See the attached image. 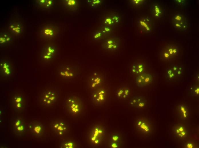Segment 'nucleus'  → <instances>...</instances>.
<instances>
[{
	"label": "nucleus",
	"instance_id": "31",
	"mask_svg": "<svg viewBox=\"0 0 199 148\" xmlns=\"http://www.w3.org/2000/svg\"><path fill=\"white\" fill-rule=\"evenodd\" d=\"M75 147V143L71 141H68L64 142L62 147L73 148Z\"/></svg>",
	"mask_w": 199,
	"mask_h": 148
},
{
	"label": "nucleus",
	"instance_id": "29",
	"mask_svg": "<svg viewBox=\"0 0 199 148\" xmlns=\"http://www.w3.org/2000/svg\"><path fill=\"white\" fill-rule=\"evenodd\" d=\"M1 70L6 75H10L11 73V69L10 65L6 62L1 63L0 64Z\"/></svg>",
	"mask_w": 199,
	"mask_h": 148
},
{
	"label": "nucleus",
	"instance_id": "18",
	"mask_svg": "<svg viewBox=\"0 0 199 148\" xmlns=\"http://www.w3.org/2000/svg\"><path fill=\"white\" fill-rule=\"evenodd\" d=\"M109 142L111 147H119L120 145V137L119 134L116 133H112L110 137Z\"/></svg>",
	"mask_w": 199,
	"mask_h": 148
},
{
	"label": "nucleus",
	"instance_id": "2",
	"mask_svg": "<svg viewBox=\"0 0 199 148\" xmlns=\"http://www.w3.org/2000/svg\"><path fill=\"white\" fill-rule=\"evenodd\" d=\"M67 105L68 110L73 115L79 114L82 108V105L80 100L76 96L69 97L67 101Z\"/></svg>",
	"mask_w": 199,
	"mask_h": 148
},
{
	"label": "nucleus",
	"instance_id": "27",
	"mask_svg": "<svg viewBox=\"0 0 199 148\" xmlns=\"http://www.w3.org/2000/svg\"><path fill=\"white\" fill-rule=\"evenodd\" d=\"M64 5L67 8L71 10H75L78 7V2L77 0H67L63 1Z\"/></svg>",
	"mask_w": 199,
	"mask_h": 148
},
{
	"label": "nucleus",
	"instance_id": "25",
	"mask_svg": "<svg viewBox=\"0 0 199 148\" xmlns=\"http://www.w3.org/2000/svg\"><path fill=\"white\" fill-rule=\"evenodd\" d=\"M153 16L157 18L162 17L163 14L162 10L160 7L157 3L153 4L152 6Z\"/></svg>",
	"mask_w": 199,
	"mask_h": 148
},
{
	"label": "nucleus",
	"instance_id": "26",
	"mask_svg": "<svg viewBox=\"0 0 199 148\" xmlns=\"http://www.w3.org/2000/svg\"><path fill=\"white\" fill-rule=\"evenodd\" d=\"M178 109L182 118L184 120L187 119L189 116V112L186 106L183 104H179Z\"/></svg>",
	"mask_w": 199,
	"mask_h": 148
},
{
	"label": "nucleus",
	"instance_id": "33",
	"mask_svg": "<svg viewBox=\"0 0 199 148\" xmlns=\"http://www.w3.org/2000/svg\"><path fill=\"white\" fill-rule=\"evenodd\" d=\"M132 1V4L136 5H139L144 4L146 1L144 0H133Z\"/></svg>",
	"mask_w": 199,
	"mask_h": 148
},
{
	"label": "nucleus",
	"instance_id": "4",
	"mask_svg": "<svg viewBox=\"0 0 199 148\" xmlns=\"http://www.w3.org/2000/svg\"><path fill=\"white\" fill-rule=\"evenodd\" d=\"M106 91L102 87L96 89L91 95L93 102L97 105L104 104L106 102Z\"/></svg>",
	"mask_w": 199,
	"mask_h": 148
},
{
	"label": "nucleus",
	"instance_id": "1",
	"mask_svg": "<svg viewBox=\"0 0 199 148\" xmlns=\"http://www.w3.org/2000/svg\"><path fill=\"white\" fill-rule=\"evenodd\" d=\"M105 135L103 129L96 126L91 129L88 135L89 140L93 146H97L100 144Z\"/></svg>",
	"mask_w": 199,
	"mask_h": 148
},
{
	"label": "nucleus",
	"instance_id": "20",
	"mask_svg": "<svg viewBox=\"0 0 199 148\" xmlns=\"http://www.w3.org/2000/svg\"><path fill=\"white\" fill-rule=\"evenodd\" d=\"M9 29L15 35H20L23 31L22 26L21 24L18 22H13L11 23Z\"/></svg>",
	"mask_w": 199,
	"mask_h": 148
},
{
	"label": "nucleus",
	"instance_id": "39",
	"mask_svg": "<svg viewBox=\"0 0 199 148\" xmlns=\"http://www.w3.org/2000/svg\"><path fill=\"white\" fill-rule=\"evenodd\" d=\"M173 71H174L172 69H169L167 71L168 75H169V74H171Z\"/></svg>",
	"mask_w": 199,
	"mask_h": 148
},
{
	"label": "nucleus",
	"instance_id": "36",
	"mask_svg": "<svg viewBox=\"0 0 199 148\" xmlns=\"http://www.w3.org/2000/svg\"><path fill=\"white\" fill-rule=\"evenodd\" d=\"M183 69V68L182 67H178V70L175 72V74L177 75H181L182 74Z\"/></svg>",
	"mask_w": 199,
	"mask_h": 148
},
{
	"label": "nucleus",
	"instance_id": "11",
	"mask_svg": "<svg viewBox=\"0 0 199 148\" xmlns=\"http://www.w3.org/2000/svg\"><path fill=\"white\" fill-rule=\"evenodd\" d=\"M103 81V79L98 73L92 74L89 77L90 86L92 89H96L100 87Z\"/></svg>",
	"mask_w": 199,
	"mask_h": 148
},
{
	"label": "nucleus",
	"instance_id": "16",
	"mask_svg": "<svg viewBox=\"0 0 199 148\" xmlns=\"http://www.w3.org/2000/svg\"><path fill=\"white\" fill-rule=\"evenodd\" d=\"M13 130L16 133L21 134L25 131V124L20 118H17L13 122Z\"/></svg>",
	"mask_w": 199,
	"mask_h": 148
},
{
	"label": "nucleus",
	"instance_id": "32",
	"mask_svg": "<svg viewBox=\"0 0 199 148\" xmlns=\"http://www.w3.org/2000/svg\"><path fill=\"white\" fill-rule=\"evenodd\" d=\"M87 2L93 8L99 5L101 3V1L100 0H88Z\"/></svg>",
	"mask_w": 199,
	"mask_h": 148
},
{
	"label": "nucleus",
	"instance_id": "21",
	"mask_svg": "<svg viewBox=\"0 0 199 148\" xmlns=\"http://www.w3.org/2000/svg\"><path fill=\"white\" fill-rule=\"evenodd\" d=\"M41 32L42 36L46 38H52L54 37L55 33L54 28L49 26L45 27L42 28Z\"/></svg>",
	"mask_w": 199,
	"mask_h": 148
},
{
	"label": "nucleus",
	"instance_id": "34",
	"mask_svg": "<svg viewBox=\"0 0 199 148\" xmlns=\"http://www.w3.org/2000/svg\"><path fill=\"white\" fill-rule=\"evenodd\" d=\"M192 92L196 96L198 95L199 93V88L198 86H194L191 89Z\"/></svg>",
	"mask_w": 199,
	"mask_h": 148
},
{
	"label": "nucleus",
	"instance_id": "3",
	"mask_svg": "<svg viewBox=\"0 0 199 148\" xmlns=\"http://www.w3.org/2000/svg\"><path fill=\"white\" fill-rule=\"evenodd\" d=\"M174 28L182 31H186L188 29V23L186 17L179 13L175 14L172 19Z\"/></svg>",
	"mask_w": 199,
	"mask_h": 148
},
{
	"label": "nucleus",
	"instance_id": "7",
	"mask_svg": "<svg viewBox=\"0 0 199 148\" xmlns=\"http://www.w3.org/2000/svg\"><path fill=\"white\" fill-rule=\"evenodd\" d=\"M152 75L148 73H143L138 75L136 79L138 86L142 88L150 85L152 81Z\"/></svg>",
	"mask_w": 199,
	"mask_h": 148
},
{
	"label": "nucleus",
	"instance_id": "9",
	"mask_svg": "<svg viewBox=\"0 0 199 148\" xmlns=\"http://www.w3.org/2000/svg\"><path fill=\"white\" fill-rule=\"evenodd\" d=\"M136 125L138 130L145 133H149L152 131L151 125L146 120L142 118L138 119Z\"/></svg>",
	"mask_w": 199,
	"mask_h": 148
},
{
	"label": "nucleus",
	"instance_id": "22",
	"mask_svg": "<svg viewBox=\"0 0 199 148\" xmlns=\"http://www.w3.org/2000/svg\"><path fill=\"white\" fill-rule=\"evenodd\" d=\"M144 64L142 63H136L132 66V72L133 73L139 75L143 73L145 70Z\"/></svg>",
	"mask_w": 199,
	"mask_h": 148
},
{
	"label": "nucleus",
	"instance_id": "23",
	"mask_svg": "<svg viewBox=\"0 0 199 148\" xmlns=\"http://www.w3.org/2000/svg\"><path fill=\"white\" fill-rule=\"evenodd\" d=\"M130 93V90L128 87H122L120 88L117 91L116 95L119 98L124 99L127 98Z\"/></svg>",
	"mask_w": 199,
	"mask_h": 148
},
{
	"label": "nucleus",
	"instance_id": "28",
	"mask_svg": "<svg viewBox=\"0 0 199 148\" xmlns=\"http://www.w3.org/2000/svg\"><path fill=\"white\" fill-rule=\"evenodd\" d=\"M38 4L41 9H48L53 4V0H38Z\"/></svg>",
	"mask_w": 199,
	"mask_h": 148
},
{
	"label": "nucleus",
	"instance_id": "30",
	"mask_svg": "<svg viewBox=\"0 0 199 148\" xmlns=\"http://www.w3.org/2000/svg\"><path fill=\"white\" fill-rule=\"evenodd\" d=\"M10 37L7 34H3L0 36V43L5 44L7 43L10 40Z\"/></svg>",
	"mask_w": 199,
	"mask_h": 148
},
{
	"label": "nucleus",
	"instance_id": "38",
	"mask_svg": "<svg viewBox=\"0 0 199 148\" xmlns=\"http://www.w3.org/2000/svg\"><path fill=\"white\" fill-rule=\"evenodd\" d=\"M178 66L174 65L173 67V70L175 72H176L178 70Z\"/></svg>",
	"mask_w": 199,
	"mask_h": 148
},
{
	"label": "nucleus",
	"instance_id": "10",
	"mask_svg": "<svg viewBox=\"0 0 199 148\" xmlns=\"http://www.w3.org/2000/svg\"><path fill=\"white\" fill-rule=\"evenodd\" d=\"M130 104L132 107L138 109L144 108L146 104L145 97L142 95L135 96L130 101Z\"/></svg>",
	"mask_w": 199,
	"mask_h": 148
},
{
	"label": "nucleus",
	"instance_id": "35",
	"mask_svg": "<svg viewBox=\"0 0 199 148\" xmlns=\"http://www.w3.org/2000/svg\"><path fill=\"white\" fill-rule=\"evenodd\" d=\"M174 1L177 5L181 6H185L186 5V1L184 0H174Z\"/></svg>",
	"mask_w": 199,
	"mask_h": 148
},
{
	"label": "nucleus",
	"instance_id": "13",
	"mask_svg": "<svg viewBox=\"0 0 199 148\" xmlns=\"http://www.w3.org/2000/svg\"><path fill=\"white\" fill-rule=\"evenodd\" d=\"M58 73L61 77L67 79L72 78L75 75V70L68 66L61 68Z\"/></svg>",
	"mask_w": 199,
	"mask_h": 148
},
{
	"label": "nucleus",
	"instance_id": "24",
	"mask_svg": "<svg viewBox=\"0 0 199 148\" xmlns=\"http://www.w3.org/2000/svg\"><path fill=\"white\" fill-rule=\"evenodd\" d=\"M105 46L107 50H115L119 47V42L115 39H111L105 42Z\"/></svg>",
	"mask_w": 199,
	"mask_h": 148
},
{
	"label": "nucleus",
	"instance_id": "37",
	"mask_svg": "<svg viewBox=\"0 0 199 148\" xmlns=\"http://www.w3.org/2000/svg\"><path fill=\"white\" fill-rule=\"evenodd\" d=\"M175 75L176 74L175 73V72L174 71L171 74L168 75H167L169 78L170 79H172L174 78L175 77Z\"/></svg>",
	"mask_w": 199,
	"mask_h": 148
},
{
	"label": "nucleus",
	"instance_id": "17",
	"mask_svg": "<svg viewBox=\"0 0 199 148\" xmlns=\"http://www.w3.org/2000/svg\"><path fill=\"white\" fill-rule=\"evenodd\" d=\"M29 128L32 133L38 137L40 136L42 133V126L39 123H31L29 124Z\"/></svg>",
	"mask_w": 199,
	"mask_h": 148
},
{
	"label": "nucleus",
	"instance_id": "8",
	"mask_svg": "<svg viewBox=\"0 0 199 148\" xmlns=\"http://www.w3.org/2000/svg\"><path fill=\"white\" fill-rule=\"evenodd\" d=\"M53 131L57 135L62 136L67 131V126L63 121L59 120L54 122L52 125Z\"/></svg>",
	"mask_w": 199,
	"mask_h": 148
},
{
	"label": "nucleus",
	"instance_id": "12",
	"mask_svg": "<svg viewBox=\"0 0 199 148\" xmlns=\"http://www.w3.org/2000/svg\"><path fill=\"white\" fill-rule=\"evenodd\" d=\"M55 52V48L52 46L49 45L46 46L41 51V57L46 60H50L54 57Z\"/></svg>",
	"mask_w": 199,
	"mask_h": 148
},
{
	"label": "nucleus",
	"instance_id": "5",
	"mask_svg": "<svg viewBox=\"0 0 199 148\" xmlns=\"http://www.w3.org/2000/svg\"><path fill=\"white\" fill-rule=\"evenodd\" d=\"M179 51L178 47L175 45H168L165 46L161 51V56L166 60H170L177 55Z\"/></svg>",
	"mask_w": 199,
	"mask_h": 148
},
{
	"label": "nucleus",
	"instance_id": "6",
	"mask_svg": "<svg viewBox=\"0 0 199 148\" xmlns=\"http://www.w3.org/2000/svg\"><path fill=\"white\" fill-rule=\"evenodd\" d=\"M56 99L55 92L53 90H48L45 91L42 95L41 102L44 105L50 106L55 102Z\"/></svg>",
	"mask_w": 199,
	"mask_h": 148
},
{
	"label": "nucleus",
	"instance_id": "15",
	"mask_svg": "<svg viewBox=\"0 0 199 148\" xmlns=\"http://www.w3.org/2000/svg\"><path fill=\"white\" fill-rule=\"evenodd\" d=\"M13 102L17 110H22L25 105V100L23 96L20 94H15L13 97Z\"/></svg>",
	"mask_w": 199,
	"mask_h": 148
},
{
	"label": "nucleus",
	"instance_id": "14",
	"mask_svg": "<svg viewBox=\"0 0 199 148\" xmlns=\"http://www.w3.org/2000/svg\"><path fill=\"white\" fill-rule=\"evenodd\" d=\"M138 23L140 28L143 32H150L151 31V20L150 18H142L139 21Z\"/></svg>",
	"mask_w": 199,
	"mask_h": 148
},
{
	"label": "nucleus",
	"instance_id": "19",
	"mask_svg": "<svg viewBox=\"0 0 199 148\" xmlns=\"http://www.w3.org/2000/svg\"><path fill=\"white\" fill-rule=\"evenodd\" d=\"M174 134L178 137L183 138L186 136L187 131L185 127L182 125H178L175 126L174 129Z\"/></svg>",
	"mask_w": 199,
	"mask_h": 148
}]
</instances>
